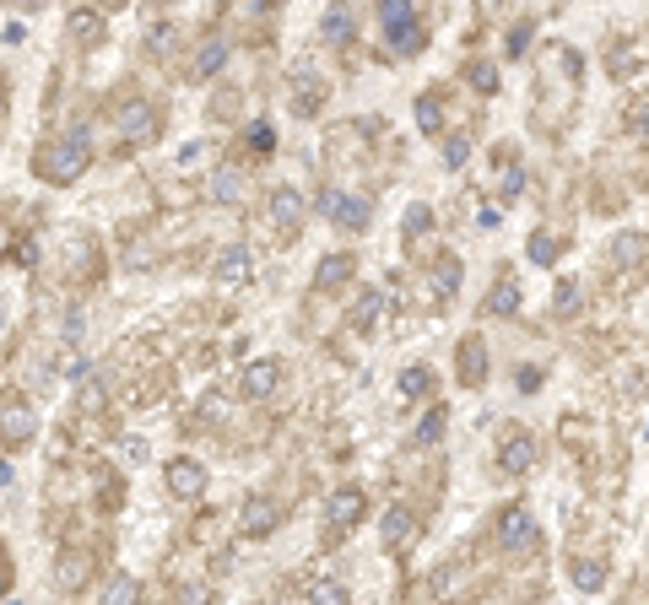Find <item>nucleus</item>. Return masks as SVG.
<instances>
[{
  "mask_svg": "<svg viewBox=\"0 0 649 605\" xmlns=\"http://www.w3.org/2000/svg\"><path fill=\"white\" fill-rule=\"evenodd\" d=\"M579 82H585V60L574 44H547L541 49V71H536V92L541 98H558V119L574 114Z\"/></svg>",
  "mask_w": 649,
  "mask_h": 605,
  "instance_id": "nucleus-1",
  "label": "nucleus"
},
{
  "mask_svg": "<svg viewBox=\"0 0 649 605\" xmlns=\"http://www.w3.org/2000/svg\"><path fill=\"white\" fill-rule=\"evenodd\" d=\"M33 168H38L44 184H76L92 168V136L87 130H65V136H55L33 157Z\"/></svg>",
  "mask_w": 649,
  "mask_h": 605,
  "instance_id": "nucleus-2",
  "label": "nucleus"
},
{
  "mask_svg": "<svg viewBox=\"0 0 649 605\" xmlns=\"http://www.w3.org/2000/svg\"><path fill=\"white\" fill-rule=\"evenodd\" d=\"M493 541H498L503 557H525V551L541 546V524H536V514H531L525 503H509V508L493 519Z\"/></svg>",
  "mask_w": 649,
  "mask_h": 605,
  "instance_id": "nucleus-3",
  "label": "nucleus"
},
{
  "mask_svg": "<svg viewBox=\"0 0 649 605\" xmlns=\"http://www.w3.org/2000/svg\"><path fill=\"white\" fill-rule=\"evenodd\" d=\"M379 22H384V38H390V49L401 60H412V55H422L428 49V28L412 17V6L406 0H384L379 6Z\"/></svg>",
  "mask_w": 649,
  "mask_h": 605,
  "instance_id": "nucleus-4",
  "label": "nucleus"
},
{
  "mask_svg": "<svg viewBox=\"0 0 649 605\" xmlns=\"http://www.w3.org/2000/svg\"><path fill=\"white\" fill-rule=\"evenodd\" d=\"M320 211H325L330 227H341V233H363V227L374 222V200L341 190V184H330V190L320 195Z\"/></svg>",
  "mask_w": 649,
  "mask_h": 605,
  "instance_id": "nucleus-5",
  "label": "nucleus"
},
{
  "mask_svg": "<svg viewBox=\"0 0 649 605\" xmlns=\"http://www.w3.org/2000/svg\"><path fill=\"white\" fill-rule=\"evenodd\" d=\"M363 514H368V492L357 487V481H341V487L325 492V524L336 535H347L352 524H363Z\"/></svg>",
  "mask_w": 649,
  "mask_h": 605,
  "instance_id": "nucleus-6",
  "label": "nucleus"
},
{
  "mask_svg": "<svg viewBox=\"0 0 649 605\" xmlns=\"http://www.w3.org/2000/svg\"><path fill=\"white\" fill-rule=\"evenodd\" d=\"M114 130L125 141H136V146L141 141H157V109H152L147 98H136V92H130V98L114 103Z\"/></svg>",
  "mask_w": 649,
  "mask_h": 605,
  "instance_id": "nucleus-7",
  "label": "nucleus"
},
{
  "mask_svg": "<svg viewBox=\"0 0 649 605\" xmlns=\"http://www.w3.org/2000/svg\"><path fill=\"white\" fill-rule=\"evenodd\" d=\"M276 524H282V503H276L271 492H249L244 503H238V530H244L249 541H266Z\"/></svg>",
  "mask_w": 649,
  "mask_h": 605,
  "instance_id": "nucleus-8",
  "label": "nucleus"
},
{
  "mask_svg": "<svg viewBox=\"0 0 649 605\" xmlns=\"http://www.w3.org/2000/svg\"><path fill=\"white\" fill-rule=\"evenodd\" d=\"M536 454H541V443H536V433H525V427H509V433L498 438V470L503 476H525V470L536 465Z\"/></svg>",
  "mask_w": 649,
  "mask_h": 605,
  "instance_id": "nucleus-9",
  "label": "nucleus"
},
{
  "mask_svg": "<svg viewBox=\"0 0 649 605\" xmlns=\"http://www.w3.org/2000/svg\"><path fill=\"white\" fill-rule=\"evenodd\" d=\"M163 481H168V492H174L179 503H195V497L206 492V465L190 460V454H179V460L163 465Z\"/></svg>",
  "mask_w": 649,
  "mask_h": 605,
  "instance_id": "nucleus-10",
  "label": "nucleus"
},
{
  "mask_svg": "<svg viewBox=\"0 0 649 605\" xmlns=\"http://www.w3.org/2000/svg\"><path fill=\"white\" fill-rule=\"evenodd\" d=\"M276 384H282V362L276 357H255L244 373H238V395L244 400H271Z\"/></svg>",
  "mask_w": 649,
  "mask_h": 605,
  "instance_id": "nucleus-11",
  "label": "nucleus"
},
{
  "mask_svg": "<svg viewBox=\"0 0 649 605\" xmlns=\"http://www.w3.org/2000/svg\"><path fill=\"white\" fill-rule=\"evenodd\" d=\"M266 211H271V227L282 238H293L303 227V195L293 190V184H276V190L266 195Z\"/></svg>",
  "mask_w": 649,
  "mask_h": 605,
  "instance_id": "nucleus-12",
  "label": "nucleus"
},
{
  "mask_svg": "<svg viewBox=\"0 0 649 605\" xmlns=\"http://www.w3.org/2000/svg\"><path fill=\"white\" fill-rule=\"evenodd\" d=\"M455 379L460 384H466V389H476V384H482L487 379V341H482V335H460V352H455Z\"/></svg>",
  "mask_w": 649,
  "mask_h": 605,
  "instance_id": "nucleus-13",
  "label": "nucleus"
},
{
  "mask_svg": "<svg viewBox=\"0 0 649 605\" xmlns=\"http://www.w3.org/2000/svg\"><path fill=\"white\" fill-rule=\"evenodd\" d=\"M211 276H217L222 287H244V281L255 276V254H249L244 244H228V249H217V260H211Z\"/></svg>",
  "mask_w": 649,
  "mask_h": 605,
  "instance_id": "nucleus-14",
  "label": "nucleus"
},
{
  "mask_svg": "<svg viewBox=\"0 0 649 605\" xmlns=\"http://www.w3.org/2000/svg\"><path fill=\"white\" fill-rule=\"evenodd\" d=\"M417 535V514L406 503H395V508H384V524H379V541H384V551H401L406 541Z\"/></svg>",
  "mask_w": 649,
  "mask_h": 605,
  "instance_id": "nucleus-15",
  "label": "nucleus"
},
{
  "mask_svg": "<svg viewBox=\"0 0 649 605\" xmlns=\"http://www.w3.org/2000/svg\"><path fill=\"white\" fill-rule=\"evenodd\" d=\"M103 28H109V17H103V11H92V6H82V11H71V17H65V38H71L76 49H92L103 38Z\"/></svg>",
  "mask_w": 649,
  "mask_h": 605,
  "instance_id": "nucleus-16",
  "label": "nucleus"
},
{
  "mask_svg": "<svg viewBox=\"0 0 649 605\" xmlns=\"http://www.w3.org/2000/svg\"><path fill=\"white\" fill-rule=\"evenodd\" d=\"M455 287H460V260H433L428 276H422V292H428V303L439 308L444 298H455Z\"/></svg>",
  "mask_w": 649,
  "mask_h": 605,
  "instance_id": "nucleus-17",
  "label": "nucleus"
},
{
  "mask_svg": "<svg viewBox=\"0 0 649 605\" xmlns=\"http://www.w3.org/2000/svg\"><path fill=\"white\" fill-rule=\"evenodd\" d=\"M352 276H357V260H352V254H325L320 271H314V292H341Z\"/></svg>",
  "mask_w": 649,
  "mask_h": 605,
  "instance_id": "nucleus-18",
  "label": "nucleus"
},
{
  "mask_svg": "<svg viewBox=\"0 0 649 605\" xmlns=\"http://www.w3.org/2000/svg\"><path fill=\"white\" fill-rule=\"evenodd\" d=\"M320 38L330 49H347L352 38H357V22H352V11L347 6H330L325 17H320Z\"/></svg>",
  "mask_w": 649,
  "mask_h": 605,
  "instance_id": "nucleus-19",
  "label": "nucleus"
},
{
  "mask_svg": "<svg viewBox=\"0 0 649 605\" xmlns=\"http://www.w3.org/2000/svg\"><path fill=\"white\" fill-rule=\"evenodd\" d=\"M303 600H309V605H352V589L341 584L336 573H314L309 589H303Z\"/></svg>",
  "mask_w": 649,
  "mask_h": 605,
  "instance_id": "nucleus-20",
  "label": "nucleus"
},
{
  "mask_svg": "<svg viewBox=\"0 0 649 605\" xmlns=\"http://www.w3.org/2000/svg\"><path fill=\"white\" fill-rule=\"evenodd\" d=\"M206 200H211V206H238V200H244V173H238V168H217V173H211V184H206Z\"/></svg>",
  "mask_w": 649,
  "mask_h": 605,
  "instance_id": "nucleus-21",
  "label": "nucleus"
},
{
  "mask_svg": "<svg viewBox=\"0 0 649 605\" xmlns=\"http://www.w3.org/2000/svg\"><path fill=\"white\" fill-rule=\"evenodd\" d=\"M487 314H498V319H509V314H520V281L514 276H498L493 287H487V298H482Z\"/></svg>",
  "mask_w": 649,
  "mask_h": 605,
  "instance_id": "nucleus-22",
  "label": "nucleus"
},
{
  "mask_svg": "<svg viewBox=\"0 0 649 605\" xmlns=\"http://www.w3.org/2000/svg\"><path fill=\"white\" fill-rule=\"evenodd\" d=\"M38 433V416L28 406H17V395H6V449H17V443H28Z\"/></svg>",
  "mask_w": 649,
  "mask_h": 605,
  "instance_id": "nucleus-23",
  "label": "nucleus"
},
{
  "mask_svg": "<svg viewBox=\"0 0 649 605\" xmlns=\"http://www.w3.org/2000/svg\"><path fill=\"white\" fill-rule=\"evenodd\" d=\"M412 119L422 136H444V98L439 92H422V98L412 103Z\"/></svg>",
  "mask_w": 649,
  "mask_h": 605,
  "instance_id": "nucleus-24",
  "label": "nucleus"
},
{
  "mask_svg": "<svg viewBox=\"0 0 649 605\" xmlns=\"http://www.w3.org/2000/svg\"><path fill=\"white\" fill-rule=\"evenodd\" d=\"M222 65H228V44H222V38H206L201 55L190 60V76H195V82H206V76H217Z\"/></svg>",
  "mask_w": 649,
  "mask_h": 605,
  "instance_id": "nucleus-25",
  "label": "nucleus"
},
{
  "mask_svg": "<svg viewBox=\"0 0 649 605\" xmlns=\"http://www.w3.org/2000/svg\"><path fill=\"white\" fill-rule=\"evenodd\" d=\"M320 82H314V76L309 71H298L293 76V114H303V119H314V114H320Z\"/></svg>",
  "mask_w": 649,
  "mask_h": 605,
  "instance_id": "nucleus-26",
  "label": "nucleus"
},
{
  "mask_svg": "<svg viewBox=\"0 0 649 605\" xmlns=\"http://www.w3.org/2000/svg\"><path fill=\"white\" fill-rule=\"evenodd\" d=\"M136 600H141V578H130V573H114L98 589V605H136Z\"/></svg>",
  "mask_w": 649,
  "mask_h": 605,
  "instance_id": "nucleus-27",
  "label": "nucleus"
},
{
  "mask_svg": "<svg viewBox=\"0 0 649 605\" xmlns=\"http://www.w3.org/2000/svg\"><path fill=\"white\" fill-rule=\"evenodd\" d=\"M395 389H401L406 400H428V395H433V368H422V362H412V368H401V379H395Z\"/></svg>",
  "mask_w": 649,
  "mask_h": 605,
  "instance_id": "nucleus-28",
  "label": "nucleus"
},
{
  "mask_svg": "<svg viewBox=\"0 0 649 605\" xmlns=\"http://www.w3.org/2000/svg\"><path fill=\"white\" fill-rule=\"evenodd\" d=\"M612 260H628V265L649 260V233H617L612 238Z\"/></svg>",
  "mask_w": 649,
  "mask_h": 605,
  "instance_id": "nucleus-29",
  "label": "nucleus"
},
{
  "mask_svg": "<svg viewBox=\"0 0 649 605\" xmlns=\"http://www.w3.org/2000/svg\"><path fill=\"white\" fill-rule=\"evenodd\" d=\"M493 179H498V195H503V200H514V195H520V190H525V168H520V163H514V157H509V152H503V168L493 163Z\"/></svg>",
  "mask_w": 649,
  "mask_h": 605,
  "instance_id": "nucleus-30",
  "label": "nucleus"
},
{
  "mask_svg": "<svg viewBox=\"0 0 649 605\" xmlns=\"http://www.w3.org/2000/svg\"><path fill=\"white\" fill-rule=\"evenodd\" d=\"M444 427H449V411H444V406H433V411L412 427V443H422V449H428V443H439V438H444Z\"/></svg>",
  "mask_w": 649,
  "mask_h": 605,
  "instance_id": "nucleus-31",
  "label": "nucleus"
},
{
  "mask_svg": "<svg viewBox=\"0 0 649 605\" xmlns=\"http://www.w3.org/2000/svg\"><path fill=\"white\" fill-rule=\"evenodd\" d=\"M401 233H406V244H412V238H428L433 233V206H406V217H401Z\"/></svg>",
  "mask_w": 649,
  "mask_h": 605,
  "instance_id": "nucleus-32",
  "label": "nucleus"
},
{
  "mask_svg": "<svg viewBox=\"0 0 649 605\" xmlns=\"http://www.w3.org/2000/svg\"><path fill=\"white\" fill-rule=\"evenodd\" d=\"M574 584L585 589V595H601V589H606V568L595 557H579L574 562Z\"/></svg>",
  "mask_w": 649,
  "mask_h": 605,
  "instance_id": "nucleus-33",
  "label": "nucleus"
},
{
  "mask_svg": "<svg viewBox=\"0 0 649 605\" xmlns=\"http://www.w3.org/2000/svg\"><path fill=\"white\" fill-rule=\"evenodd\" d=\"M379 308H384V298H379V292H374V287H368V292H363V298H357V308H352V325H357V330H374V319H379Z\"/></svg>",
  "mask_w": 649,
  "mask_h": 605,
  "instance_id": "nucleus-34",
  "label": "nucleus"
},
{
  "mask_svg": "<svg viewBox=\"0 0 649 605\" xmlns=\"http://www.w3.org/2000/svg\"><path fill=\"white\" fill-rule=\"evenodd\" d=\"M466 82H471L476 92H498V65H493V60H471V65H466Z\"/></svg>",
  "mask_w": 649,
  "mask_h": 605,
  "instance_id": "nucleus-35",
  "label": "nucleus"
},
{
  "mask_svg": "<svg viewBox=\"0 0 649 605\" xmlns=\"http://www.w3.org/2000/svg\"><path fill=\"white\" fill-rule=\"evenodd\" d=\"M525 254H531L536 265H552V260L563 254V244H558L552 233H531V244H525Z\"/></svg>",
  "mask_w": 649,
  "mask_h": 605,
  "instance_id": "nucleus-36",
  "label": "nucleus"
},
{
  "mask_svg": "<svg viewBox=\"0 0 649 605\" xmlns=\"http://www.w3.org/2000/svg\"><path fill=\"white\" fill-rule=\"evenodd\" d=\"M244 136H249V152H255V157H266L271 146H276V130H271V119H255V125L244 130Z\"/></svg>",
  "mask_w": 649,
  "mask_h": 605,
  "instance_id": "nucleus-37",
  "label": "nucleus"
},
{
  "mask_svg": "<svg viewBox=\"0 0 649 605\" xmlns=\"http://www.w3.org/2000/svg\"><path fill=\"white\" fill-rule=\"evenodd\" d=\"M174 44H179V28H174V22H157V28L147 33V49H157V55H168Z\"/></svg>",
  "mask_w": 649,
  "mask_h": 605,
  "instance_id": "nucleus-38",
  "label": "nucleus"
},
{
  "mask_svg": "<svg viewBox=\"0 0 649 605\" xmlns=\"http://www.w3.org/2000/svg\"><path fill=\"white\" fill-rule=\"evenodd\" d=\"M628 136H639V141L649 146V98H639V103L628 109Z\"/></svg>",
  "mask_w": 649,
  "mask_h": 605,
  "instance_id": "nucleus-39",
  "label": "nucleus"
},
{
  "mask_svg": "<svg viewBox=\"0 0 649 605\" xmlns=\"http://www.w3.org/2000/svg\"><path fill=\"white\" fill-rule=\"evenodd\" d=\"M466 157H471V141H466V136H449V141H444V163H449V168H460Z\"/></svg>",
  "mask_w": 649,
  "mask_h": 605,
  "instance_id": "nucleus-40",
  "label": "nucleus"
},
{
  "mask_svg": "<svg viewBox=\"0 0 649 605\" xmlns=\"http://www.w3.org/2000/svg\"><path fill=\"white\" fill-rule=\"evenodd\" d=\"M558 314H574V303H579V281H558Z\"/></svg>",
  "mask_w": 649,
  "mask_h": 605,
  "instance_id": "nucleus-41",
  "label": "nucleus"
},
{
  "mask_svg": "<svg viewBox=\"0 0 649 605\" xmlns=\"http://www.w3.org/2000/svg\"><path fill=\"white\" fill-rule=\"evenodd\" d=\"M525 44H531V22H514V28H509V55L520 60V55H525Z\"/></svg>",
  "mask_w": 649,
  "mask_h": 605,
  "instance_id": "nucleus-42",
  "label": "nucleus"
},
{
  "mask_svg": "<svg viewBox=\"0 0 649 605\" xmlns=\"http://www.w3.org/2000/svg\"><path fill=\"white\" fill-rule=\"evenodd\" d=\"M179 605H211V584H184L179 589Z\"/></svg>",
  "mask_w": 649,
  "mask_h": 605,
  "instance_id": "nucleus-43",
  "label": "nucleus"
},
{
  "mask_svg": "<svg viewBox=\"0 0 649 605\" xmlns=\"http://www.w3.org/2000/svg\"><path fill=\"white\" fill-rule=\"evenodd\" d=\"M503 222V211L498 206H482V217H476V227H498Z\"/></svg>",
  "mask_w": 649,
  "mask_h": 605,
  "instance_id": "nucleus-44",
  "label": "nucleus"
}]
</instances>
